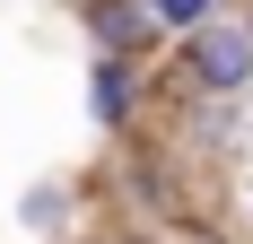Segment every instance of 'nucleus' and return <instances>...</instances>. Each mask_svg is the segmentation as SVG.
<instances>
[{
    "label": "nucleus",
    "mask_w": 253,
    "mask_h": 244,
    "mask_svg": "<svg viewBox=\"0 0 253 244\" xmlns=\"http://www.w3.org/2000/svg\"><path fill=\"white\" fill-rule=\"evenodd\" d=\"M157 87L166 96H253V9H218L210 26L175 35L166 61H157Z\"/></svg>",
    "instance_id": "obj_1"
},
{
    "label": "nucleus",
    "mask_w": 253,
    "mask_h": 244,
    "mask_svg": "<svg viewBox=\"0 0 253 244\" xmlns=\"http://www.w3.org/2000/svg\"><path fill=\"white\" fill-rule=\"evenodd\" d=\"M61 244H70V236H61Z\"/></svg>",
    "instance_id": "obj_9"
},
{
    "label": "nucleus",
    "mask_w": 253,
    "mask_h": 244,
    "mask_svg": "<svg viewBox=\"0 0 253 244\" xmlns=\"http://www.w3.org/2000/svg\"><path fill=\"white\" fill-rule=\"evenodd\" d=\"M9 218H18L35 244H61V236L79 227V183H70V174H35V183L18 192V209H9Z\"/></svg>",
    "instance_id": "obj_5"
},
{
    "label": "nucleus",
    "mask_w": 253,
    "mask_h": 244,
    "mask_svg": "<svg viewBox=\"0 0 253 244\" xmlns=\"http://www.w3.org/2000/svg\"><path fill=\"white\" fill-rule=\"evenodd\" d=\"M236 148H245V105L236 96H175V166L183 157L218 166V157H236Z\"/></svg>",
    "instance_id": "obj_4"
},
{
    "label": "nucleus",
    "mask_w": 253,
    "mask_h": 244,
    "mask_svg": "<svg viewBox=\"0 0 253 244\" xmlns=\"http://www.w3.org/2000/svg\"><path fill=\"white\" fill-rule=\"evenodd\" d=\"M245 227H253V192H245Z\"/></svg>",
    "instance_id": "obj_7"
},
{
    "label": "nucleus",
    "mask_w": 253,
    "mask_h": 244,
    "mask_svg": "<svg viewBox=\"0 0 253 244\" xmlns=\"http://www.w3.org/2000/svg\"><path fill=\"white\" fill-rule=\"evenodd\" d=\"M61 9H87V0H61Z\"/></svg>",
    "instance_id": "obj_8"
},
{
    "label": "nucleus",
    "mask_w": 253,
    "mask_h": 244,
    "mask_svg": "<svg viewBox=\"0 0 253 244\" xmlns=\"http://www.w3.org/2000/svg\"><path fill=\"white\" fill-rule=\"evenodd\" d=\"M79 26H87V52H123V61H166V44H175L149 0H87Z\"/></svg>",
    "instance_id": "obj_3"
},
{
    "label": "nucleus",
    "mask_w": 253,
    "mask_h": 244,
    "mask_svg": "<svg viewBox=\"0 0 253 244\" xmlns=\"http://www.w3.org/2000/svg\"><path fill=\"white\" fill-rule=\"evenodd\" d=\"M149 9H157V26H166V35H192V26H210L227 0H149Z\"/></svg>",
    "instance_id": "obj_6"
},
{
    "label": "nucleus",
    "mask_w": 253,
    "mask_h": 244,
    "mask_svg": "<svg viewBox=\"0 0 253 244\" xmlns=\"http://www.w3.org/2000/svg\"><path fill=\"white\" fill-rule=\"evenodd\" d=\"M157 96V61H123V52H87V122L105 140H140Z\"/></svg>",
    "instance_id": "obj_2"
}]
</instances>
